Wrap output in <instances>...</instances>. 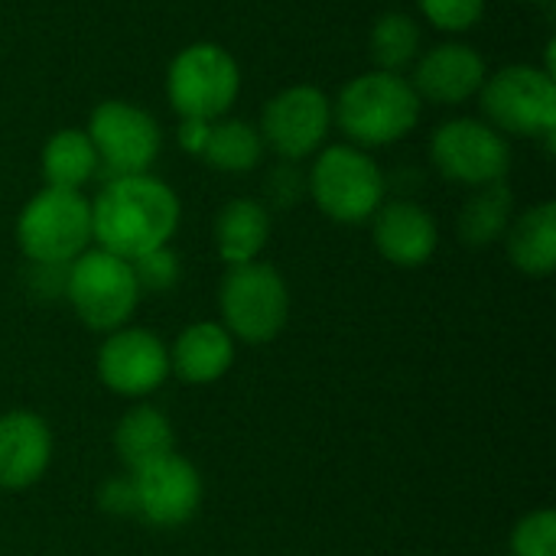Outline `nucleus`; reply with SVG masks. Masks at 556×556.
Wrapping results in <instances>:
<instances>
[{
	"label": "nucleus",
	"mask_w": 556,
	"mask_h": 556,
	"mask_svg": "<svg viewBox=\"0 0 556 556\" xmlns=\"http://www.w3.org/2000/svg\"><path fill=\"white\" fill-rule=\"evenodd\" d=\"M176 228L179 199L150 173L111 179L91 202V238L101 244V251L124 261L169 244Z\"/></svg>",
	"instance_id": "f257e3e1"
},
{
	"label": "nucleus",
	"mask_w": 556,
	"mask_h": 556,
	"mask_svg": "<svg viewBox=\"0 0 556 556\" xmlns=\"http://www.w3.org/2000/svg\"><path fill=\"white\" fill-rule=\"evenodd\" d=\"M420 94L410 78L394 72H365L352 78L336 104L332 121L352 140V147H388L407 137L420 121Z\"/></svg>",
	"instance_id": "f03ea898"
},
{
	"label": "nucleus",
	"mask_w": 556,
	"mask_h": 556,
	"mask_svg": "<svg viewBox=\"0 0 556 556\" xmlns=\"http://www.w3.org/2000/svg\"><path fill=\"white\" fill-rule=\"evenodd\" d=\"M91 241V202L72 189L46 186L16 218V244L29 264L68 267Z\"/></svg>",
	"instance_id": "7ed1b4c3"
},
{
	"label": "nucleus",
	"mask_w": 556,
	"mask_h": 556,
	"mask_svg": "<svg viewBox=\"0 0 556 556\" xmlns=\"http://www.w3.org/2000/svg\"><path fill=\"white\" fill-rule=\"evenodd\" d=\"M306 192L313 195L316 208L332 222L358 225L384 205L388 182L381 166L362 147L336 143L316 156L306 176Z\"/></svg>",
	"instance_id": "20e7f679"
},
{
	"label": "nucleus",
	"mask_w": 556,
	"mask_h": 556,
	"mask_svg": "<svg viewBox=\"0 0 556 556\" xmlns=\"http://www.w3.org/2000/svg\"><path fill=\"white\" fill-rule=\"evenodd\" d=\"M222 326L248 345L274 342L290 319V290L277 267L251 261L228 267L218 283Z\"/></svg>",
	"instance_id": "39448f33"
},
{
	"label": "nucleus",
	"mask_w": 556,
	"mask_h": 556,
	"mask_svg": "<svg viewBox=\"0 0 556 556\" xmlns=\"http://www.w3.org/2000/svg\"><path fill=\"white\" fill-rule=\"evenodd\" d=\"M65 296L88 329L114 332L130 323L140 303V287L134 280L130 261L108 254L101 248H88L81 257L68 264Z\"/></svg>",
	"instance_id": "423d86ee"
},
{
	"label": "nucleus",
	"mask_w": 556,
	"mask_h": 556,
	"mask_svg": "<svg viewBox=\"0 0 556 556\" xmlns=\"http://www.w3.org/2000/svg\"><path fill=\"white\" fill-rule=\"evenodd\" d=\"M482 111L498 134L544 137L554 140L556 130V81L551 68L505 65L485 78Z\"/></svg>",
	"instance_id": "0eeeda50"
},
{
	"label": "nucleus",
	"mask_w": 556,
	"mask_h": 556,
	"mask_svg": "<svg viewBox=\"0 0 556 556\" xmlns=\"http://www.w3.org/2000/svg\"><path fill=\"white\" fill-rule=\"evenodd\" d=\"M238 62L218 42H192L169 62L166 94L179 117L218 121L238 101Z\"/></svg>",
	"instance_id": "6e6552de"
},
{
	"label": "nucleus",
	"mask_w": 556,
	"mask_h": 556,
	"mask_svg": "<svg viewBox=\"0 0 556 556\" xmlns=\"http://www.w3.org/2000/svg\"><path fill=\"white\" fill-rule=\"evenodd\" d=\"M430 153L443 179L472 189L502 182L511 169V147L505 134L479 117H456L440 124L430 140Z\"/></svg>",
	"instance_id": "1a4fd4ad"
},
{
	"label": "nucleus",
	"mask_w": 556,
	"mask_h": 556,
	"mask_svg": "<svg viewBox=\"0 0 556 556\" xmlns=\"http://www.w3.org/2000/svg\"><path fill=\"white\" fill-rule=\"evenodd\" d=\"M85 134L94 143L98 163L114 173V179L150 173L163 143L156 117L127 101H101Z\"/></svg>",
	"instance_id": "9d476101"
},
{
	"label": "nucleus",
	"mask_w": 556,
	"mask_h": 556,
	"mask_svg": "<svg viewBox=\"0 0 556 556\" xmlns=\"http://www.w3.org/2000/svg\"><path fill=\"white\" fill-rule=\"evenodd\" d=\"M332 127V101L316 85H293L274 94L261 114V137L264 147L280 153L283 160L296 163L316 153Z\"/></svg>",
	"instance_id": "9b49d317"
},
{
	"label": "nucleus",
	"mask_w": 556,
	"mask_h": 556,
	"mask_svg": "<svg viewBox=\"0 0 556 556\" xmlns=\"http://www.w3.org/2000/svg\"><path fill=\"white\" fill-rule=\"evenodd\" d=\"M98 378L121 397H150L169 378V349L147 329H114L98 352Z\"/></svg>",
	"instance_id": "f8f14e48"
},
{
	"label": "nucleus",
	"mask_w": 556,
	"mask_h": 556,
	"mask_svg": "<svg viewBox=\"0 0 556 556\" xmlns=\"http://www.w3.org/2000/svg\"><path fill=\"white\" fill-rule=\"evenodd\" d=\"M130 479L137 495V515L156 528H182L195 518L202 505V476L176 453L130 472Z\"/></svg>",
	"instance_id": "ddd939ff"
},
{
	"label": "nucleus",
	"mask_w": 556,
	"mask_h": 556,
	"mask_svg": "<svg viewBox=\"0 0 556 556\" xmlns=\"http://www.w3.org/2000/svg\"><path fill=\"white\" fill-rule=\"evenodd\" d=\"M489 78L485 59L466 42H440L414 62V91L433 104H466Z\"/></svg>",
	"instance_id": "4468645a"
},
{
	"label": "nucleus",
	"mask_w": 556,
	"mask_h": 556,
	"mask_svg": "<svg viewBox=\"0 0 556 556\" xmlns=\"http://www.w3.org/2000/svg\"><path fill=\"white\" fill-rule=\"evenodd\" d=\"M52 463V430L39 414L10 410L0 417V489H33Z\"/></svg>",
	"instance_id": "2eb2a0df"
},
{
	"label": "nucleus",
	"mask_w": 556,
	"mask_h": 556,
	"mask_svg": "<svg viewBox=\"0 0 556 556\" xmlns=\"http://www.w3.org/2000/svg\"><path fill=\"white\" fill-rule=\"evenodd\" d=\"M375 248L394 267H424L440 244V228L427 208L417 202L397 199L381 205L375 215Z\"/></svg>",
	"instance_id": "dca6fc26"
},
{
	"label": "nucleus",
	"mask_w": 556,
	"mask_h": 556,
	"mask_svg": "<svg viewBox=\"0 0 556 556\" xmlns=\"http://www.w3.org/2000/svg\"><path fill=\"white\" fill-rule=\"evenodd\" d=\"M235 365V339L222 323H192L169 345V375L186 384H215Z\"/></svg>",
	"instance_id": "f3484780"
},
{
	"label": "nucleus",
	"mask_w": 556,
	"mask_h": 556,
	"mask_svg": "<svg viewBox=\"0 0 556 556\" xmlns=\"http://www.w3.org/2000/svg\"><path fill=\"white\" fill-rule=\"evenodd\" d=\"M270 241V212L257 199H231L215 218V248L228 267L251 264Z\"/></svg>",
	"instance_id": "a211bd4d"
},
{
	"label": "nucleus",
	"mask_w": 556,
	"mask_h": 556,
	"mask_svg": "<svg viewBox=\"0 0 556 556\" xmlns=\"http://www.w3.org/2000/svg\"><path fill=\"white\" fill-rule=\"evenodd\" d=\"M511 264L528 277H551L556 267V205L541 202L518 215L505 231Z\"/></svg>",
	"instance_id": "6ab92c4d"
},
{
	"label": "nucleus",
	"mask_w": 556,
	"mask_h": 556,
	"mask_svg": "<svg viewBox=\"0 0 556 556\" xmlns=\"http://www.w3.org/2000/svg\"><path fill=\"white\" fill-rule=\"evenodd\" d=\"M173 446H176V433H173L169 417L150 404L130 407L114 427V450L130 472L169 456Z\"/></svg>",
	"instance_id": "aec40b11"
},
{
	"label": "nucleus",
	"mask_w": 556,
	"mask_h": 556,
	"mask_svg": "<svg viewBox=\"0 0 556 556\" xmlns=\"http://www.w3.org/2000/svg\"><path fill=\"white\" fill-rule=\"evenodd\" d=\"M101 169L94 143L85 130L65 127L52 134L42 147V176L52 189H72L81 192V186Z\"/></svg>",
	"instance_id": "412c9836"
},
{
	"label": "nucleus",
	"mask_w": 556,
	"mask_h": 556,
	"mask_svg": "<svg viewBox=\"0 0 556 556\" xmlns=\"http://www.w3.org/2000/svg\"><path fill=\"white\" fill-rule=\"evenodd\" d=\"M511 212H515V195L505 186V179L492 186H479L459 215V238L469 248H489L498 238H505L511 225Z\"/></svg>",
	"instance_id": "4be33fe9"
},
{
	"label": "nucleus",
	"mask_w": 556,
	"mask_h": 556,
	"mask_svg": "<svg viewBox=\"0 0 556 556\" xmlns=\"http://www.w3.org/2000/svg\"><path fill=\"white\" fill-rule=\"evenodd\" d=\"M264 156V137L254 124L238 117H218L212 121L208 143L202 150V160L225 173H248Z\"/></svg>",
	"instance_id": "5701e85b"
},
{
	"label": "nucleus",
	"mask_w": 556,
	"mask_h": 556,
	"mask_svg": "<svg viewBox=\"0 0 556 556\" xmlns=\"http://www.w3.org/2000/svg\"><path fill=\"white\" fill-rule=\"evenodd\" d=\"M371 59L378 72L404 75L420 59V26L407 13H384L371 29Z\"/></svg>",
	"instance_id": "b1692460"
},
{
	"label": "nucleus",
	"mask_w": 556,
	"mask_h": 556,
	"mask_svg": "<svg viewBox=\"0 0 556 556\" xmlns=\"http://www.w3.org/2000/svg\"><path fill=\"white\" fill-rule=\"evenodd\" d=\"M134 267V280L140 287V293H169L179 277H182V264H179V254L163 244V248H153L140 257L130 261Z\"/></svg>",
	"instance_id": "393cba45"
},
{
	"label": "nucleus",
	"mask_w": 556,
	"mask_h": 556,
	"mask_svg": "<svg viewBox=\"0 0 556 556\" xmlns=\"http://www.w3.org/2000/svg\"><path fill=\"white\" fill-rule=\"evenodd\" d=\"M515 556H556V515L551 508L525 515L511 531Z\"/></svg>",
	"instance_id": "a878e982"
},
{
	"label": "nucleus",
	"mask_w": 556,
	"mask_h": 556,
	"mask_svg": "<svg viewBox=\"0 0 556 556\" xmlns=\"http://www.w3.org/2000/svg\"><path fill=\"white\" fill-rule=\"evenodd\" d=\"M417 3L420 13L443 33H466L485 13V0H417Z\"/></svg>",
	"instance_id": "bb28decb"
},
{
	"label": "nucleus",
	"mask_w": 556,
	"mask_h": 556,
	"mask_svg": "<svg viewBox=\"0 0 556 556\" xmlns=\"http://www.w3.org/2000/svg\"><path fill=\"white\" fill-rule=\"evenodd\" d=\"M303 186H306V176H300L293 166H277L270 176H267V195H270V202H277L280 208H290L296 199H300V192H303Z\"/></svg>",
	"instance_id": "cd10ccee"
},
{
	"label": "nucleus",
	"mask_w": 556,
	"mask_h": 556,
	"mask_svg": "<svg viewBox=\"0 0 556 556\" xmlns=\"http://www.w3.org/2000/svg\"><path fill=\"white\" fill-rule=\"evenodd\" d=\"M98 505L108 515H137V495H134V479H108L98 492Z\"/></svg>",
	"instance_id": "c85d7f7f"
},
{
	"label": "nucleus",
	"mask_w": 556,
	"mask_h": 556,
	"mask_svg": "<svg viewBox=\"0 0 556 556\" xmlns=\"http://www.w3.org/2000/svg\"><path fill=\"white\" fill-rule=\"evenodd\" d=\"M208 130H212V121H195V117H182L179 121V147L189 153V156H202L205 143H208Z\"/></svg>",
	"instance_id": "c756f323"
}]
</instances>
